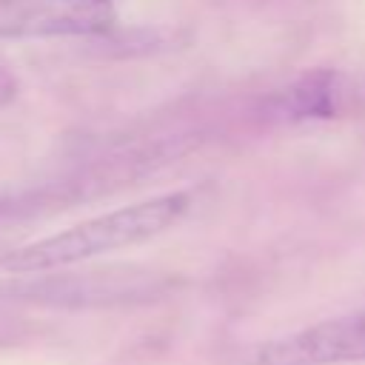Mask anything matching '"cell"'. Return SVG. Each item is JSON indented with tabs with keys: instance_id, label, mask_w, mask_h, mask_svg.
I'll use <instances>...</instances> for the list:
<instances>
[{
	"instance_id": "1",
	"label": "cell",
	"mask_w": 365,
	"mask_h": 365,
	"mask_svg": "<svg viewBox=\"0 0 365 365\" xmlns=\"http://www.w3.org/2000/svg\"><path fill=\"white\" fill-rule=\"evenodd\" d=\"M188 211H191L188 191H165V194L97 214L91 220H83L71 228H63L29 245H20L0 259V268L11 274H40V271L86 262L108 251L143 245L165 234Z\"/></svg>"
},
{
	"instance_id": "2",
	"label": "cell",
	"mask_w": 365,
	"mask_h": 365,
	"mask_svg": "<svg viewBox=\"0 0 365 365\" xmlns=\"http://www.w3.org/2000/svg\"><path fill=\"white\" fill-rule=\"evenodd\" d=\"M251 365H345L365 362V308L322 319L294 334L259 342Z\"/></svg>"
},
{
	"instance_id": "3",
	"label": "cell",
	"mask_w": 365,
	"mask_h": 365,
	"mask_svg": "<svg viewBox=\"0 0 365 365\" xmlns=\"http://www.w3.org/2000/svg\"><path fill=\"white\" fill-rule=\"evenodd\" d=\"M114 23V0H0V40L91 37Z\"/></svg>"
},
{
	"instance_id": "4",
	"label": "cell",
	"mask_w": 365,
	"mask_h": 365,
	"mask_svg": "<svg viewBox=\"0 0 365 365\" xmlns=\"http://www.w3.org/2000/svg\"><path fill=\"white\" fill-rule=\"evenodd\" d=\"M342 88L339 74L331 68H314L294 80L279 94V114L288 120H331L339 111Z\"/></svg>"
},
{
	"instance_id": "5",
	"label": "cell",
	"mask_w": 365,
	"mask_h": 365,
	"mask_svg": "<svg viewBox=\"0 0 365 365\" xmlns=\"http://www.w3.org/2000/svg\"><path fill=\"white\" fill-rule=\"evenodd\" d=\"M14 97H17V80H14L11 71L0 68V111H3Z\"/></svg>"
}]
</instances>
